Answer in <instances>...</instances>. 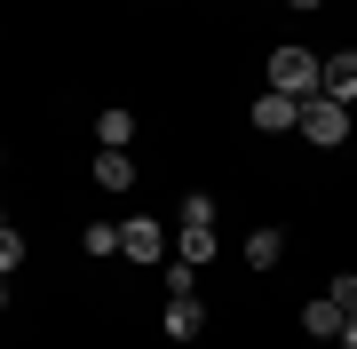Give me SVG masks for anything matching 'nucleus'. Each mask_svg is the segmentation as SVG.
I'll return each instance as SVG.
<instances>
[{
	"label": "nucleus",
	"mask_w": 357,
	"mask_h": 349,
	"mask_svg": "<svg viewBox=\"0 0 357 349\" xmlns=\"http://www.w3.org/2000/svg\"><path fill=\"white\" fill-rule=\"evenodd\" d=\"M318 79H326V56L318 48H270V88H278V95L302 104V95H318Z\"/></svg>",
	"instance_id": "nucleus-1"
},
{
	"label": "nucleus",
	"mask_w": 357,
	"mask_h": 349,
	"mask_svg": "<svg viewBox=\"0 0 357 349\" xmlns=\"http://www.w3.org/2000/svg\"><path fill=\"white\" fill-rule=\"evenodd\" d=\"M302 135L333 151V143H349V104H333V95H302Z\"/></svg>",
	"instance_id": "nucleus-2"
},
{
	"label": "nucleus",
	"mask_w": 357,
	"mask_h": 349,
	"mask_svg": "<svg viewBox=\"0 0 357 349\" xmlns=\"http://www.w3.org/2000/svg\"><path fill=\"white\" fill-rule=\"evenodd\" d=\"M119 254H128V262H167V231L151 215H128V222H119Z\"/></svg>",
	"instance_id": "nucleus-3"
},
{
	"label": "nucleus",
	"mask_w": 357,
	"mask_h": 349,
	"mask_svg": "<svg viewBox=\"0 0 357 349\" xmlns=\"http://www.w3.org/2000/svg\"><path fill=\"white\" fill-rule=\"evenodd\" d=\"M215 254H222V231H215V222H183V231H175V262H191V270H206Z\"/></svg>",
	"instance_id": "nucleus-4"
},
{
	"label": "nucleus",
	"mask_w": 357,
	"mask_h": 349,
	"mask_svg": "<svg viewBox=\"0 0 357 349\" xmlns=\"http://www.w3.org/2000/svg\"><path fill=\"white\" fill-rule=\"evenodd\" d=\"M246 119H255L262 135H286V127H302V104H294V95H278V88H262V95H255V111H246Z\"/></svg>",
	"instance_id": "nucleus-5"
},
{
	"label": "nucleus",
	"mask_w": 357,
	"mask_h": 349,
	"mask_svg": "<svg viewBox=\"0 0 357 349\" xmlns=\"http://www.w3.org/2000/svg\"><path fill=\"white\" fill-rule=\"evenodd\" d=\"M318 95H333V104H349V111H357V48H333V56H326Z\"/></svg>",
	"instance_id": "nucleus-6"
},
{
	"label": "nucleus",
	"mask_w": 357,
	"mask_h": 349,
	"mask_svg": "<svg viewBox=\"0 0 357 349\" xmlns=\"http://www.w3.org/2000/svg\"><path fill=\"white\" fill-rule=\"evenodd\" d=\"M246 262H255V270H278V262H286V231H278V222L246 231Z\"/></svg>",
	"instance_id": "nucleus-7"
},
{
	"label": "nucleus",
	"mask_w": 357,
	"mask_h": 349,
	"mask_svg": "<svg viewBox=\"0 0 357 349\" xmlns=\"http://www.w3.org/2000/svg\"><path fill=\"white\" fill-rule=\"evenodd\" d=\"M302 334L310 341H342V302H333V294L326 302H302Z\"/></svg>",
	"instance_id": "nucleus-8"
},
{
	"label": "nucleus",
	"mask_w": 357,
	"mask_h": 349,
	"mask_svg": "<svg viewBox=\"0 0 357 349\" xmlns=\"http://www.w3.org/2000/svg\"><path fill=\"white\" fill-rule=\"evenodd\" d=\"M199 325H206V310H199V294L167 302V341H199Z\"/></svg>",
	"instance_id": "nucleus-9"
},
{
	"label": "nucleus",
	"mask_w": 357,
	"mask_h": 349,
	"mask_svg": "<svg viewBox=\"0 0 357 349\" xmlns=\"http://www.w3.org/2000/svg\"><path fill=\"white\" fill-rule=\"evenodd\" d=\"M135 135V111H96V151H128Z\"/></svg>",
	"instance_id": "nucleus-10"
},
{
	"label": "nucleus",
	"mask_w": 357,
	"mask_h": 349,
	"mask_svg": "<svg viewBox=\"0 0 357 349\" xmlns=\"http://www.w3.org/2000/svg\"><path fill=\"white\" fill-rule=\"evenodd\" d=\"M96 183L103 191H135V159L128 151H96Z\"/></svg>",
	"instance_id": "nucleus-11"
},
{
	"label": "nucleus",
	"mask_w": 357,
	"mask_h": 349,
	"mask_svg": "<svg viewBox=\"0 0 357 349\" xmlns=\"http://www.w3.org/2000/svg\"><path fill=\"white\" fill-rule=\"evenodd\" d=\"M79 246H88L96 262H112V254H119V222H88V231H79Z\"/></svg>",
	"instance_id": "nucleus-12"
},
{
	"label": "nucleus",
	"mask_w": 357,
	"mask_h": 349,
	"mask_svg": "<svg viewBox=\"0 0 357 349\" xmlns=\"http://www.w3.org/2000/svg\"><path fill=\"white\" fill-rule=\"evenodd\" d=\"M183 294H199V270L191 262H167V302H183Z\"/></svg>",
	"instance_id": "nucleus-13"
},
{
	"label": "nucleus",
	"mask_w": 357,
	"mask_h": 349,
	"mask_svg": "<svg viewBox=\"0 0 357 349\" xmlns=\"http://www.w3.org/2000/svg\"><path fill=\"white\" fill-rule=\"evenodd\" d=\"M326 294H333V302H342V318H349V310H357V270H342V278H333V286H326Z\"/></svg>",
	"instance_id": "nucleus-14"
},
{
	"label": "nucleus",
	"mask_w": 357,
	"mask_h": 349,
	"mask_svg": "<svg viewBox=\"0 0 357 349\" xmlns=\"http://www.w3.org/2000/svg\"><path fill=\"white\" fill-rule=\"evenodd\" d=\"M16 262H24V238H16V231H0V278H8Z\"/></svg>",
	"instance_id": "nucleus-15"
},
{
	"label": "nucleus",
	"mask_w": 357,
	"mask_h": 349,
	"mask_svg": "<svg viewBox=\"0 0 357 349\" xmlns=\"http://www.w3.org/2000/svg\"><path fill=\"white\" fill-rule=\"evenodd\" d=\"M342 349H357V310H349V318H342Z\"/></svg>",
	"instance_id": "nucleus-16"
},
{
	"label": "nucleus",
	"mask_w": 357,
	"mask_h": 349,
	"mask_svg": "<svg viewBox=\"0 0 357 349\" xmlns=\"http://www.w3.org/2000/svg\"><path fill=\"white\" fill-rule=\"evenodd\" d=\"M0 310H8V278H0Z\"/></svg>",
	"instance_id": "nucleus-17"
},
{
	"label": "nucleus",
	"mask_w": 357,
	"mask_h": 349,
	"mask_svg": "<svg viewBox=\"0 0 357 349\" xmlns=\"http://www.w3.org/2000/svg\"><path fill=\"white\" fill-rule=\"evenodd\" d=\"M294 8H326V0H294Z\"/></svg>",
	"instance_id": "nucleus-18"
},
{
	"label": "nucleus",
	"mask_w": 357,
	"mask_h": 349,
	"mask_svg": "<svg viewBox=\"0 0 357 349\" xmlns=\"http://www.w3.org/2000/svg\"><path fill=\"white\" fill-rule=\"evenodd\" d=\"M0 231H8V215H0Z\"/></svg>",
	"instance_id": "nucleus-19"
},
{
	"label": "nucleus",
	"mask_w": 357,
	"mask_h": 349,
	"mask_svg": "<svg viewBox=\"0 0 357 349\" xmlns=\"http://www.w3.org/2000/svg\"><path fill=\"white\" fill-rule=\"evenodd\" d=\"M0 159H8V151H0Z\"/></svg>",
	"instance_id": "nucleus-20"
}]
</instances>
